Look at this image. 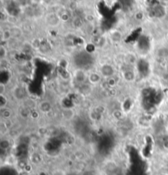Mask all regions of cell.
I'll return each instance as SVG.
<instances>
[{
  "label": "cell",
  "mask_w": 168,
  "mask_h": 175,
  "mask_svg": "<svg viewBox=\"0 0 168 175\" xmlns=\"http://www.w3.org/2000/svg\"><path fill=\"white\" fill-rule=\"evenodd\" d=\"M61 21L60 17L54 13H48L45 17V22L49 26L56 27L59 25V22Z\"/></svg>",
  "instance_id": "obj_1"
},
{
  "label": "cell",
  "mask_w": 168,
  "mask_h": 175,
  "mask_svg": "<svg viewBox=\"0 0 168 175\" xmlns=\"http://www.w3.org/2000/svg\"><path fill=\"white\" fill-rule=\"evenodd\" d=\"M122 33L117 29H112L109 33V38L113 43H121L122 40Z\"/></svg>",
  "instance_id": "obj_2"
},
{
  "label": "cell",
  "mask_w": 168,
  "mask_h": 175,
  "mask_svg": "<svg viewBox=\"0 0 168 175\" xmlns=\"http://www.w3.org/2000/svg\"><path fill=\"white\" fill-rule=\"evenodd\" d=\"M114 68L110 65L106 64L101 68V75L107 78H111L114 75Z\"/></svg>",
  "instance_id": "obj_3"
},
{
  "label": "cell",
  "mask_w": 168,
  "mask_h": 175,
  "mask_svg": "<svg viewBox=\"0 0 168 175\" xmlns=\"http://www.w3.org/2000/svg\"><path fill=\"white\" fill-rule=\"evenodd\" d=\"M52 109H53V106L48 101H44L39 104V110L44 113L49 112Z\"/></svg>",
  "instance_id": "obj_4"
},
{
  "label": "cell",
  "mask_w": 168,
  "mask_h": 175,
  "mask_svg": "<svg viewBox=\"0 0 168 175\" xmlns=\"http://www.w3.org/2000/svg\"><path fill=\"white\" fill-rule=\"evenodd\" d=\"M123 78L126 82H133L135 79V73L132 70H126L123 73Z\"/></svg>",
  "instance_id": "obj_5"
},
{
  "label": "cell",
  "mask_w": 168,
  "mask_h": 175,
  "mask_svg": "<svg viewBox=\"0 0 168 175\" xmlns=\"http://www.w3.org/2000/svg\"><path fill=\"white\" fill-rule=\"evenodd\" d=\"M10 31H11V34H12V36L13 38H21L23 34V31L22 29L18 27V26H16L14 25L13 26L11 29H10Z\"/></svg>",
  "instance_id": "obj_6"
},
{
  "label": "cell",
  "mask_w": 168,
  "mask_h": 175,
  "mask_svg": "<svg viewBox=\"0 0 168 175\" xmlns=\"http://www.w3.org/2000/svg\"><path fill=\"white\" fill-rule=\"evenodd\" d=\"M89 82L92 84H96V83H99L101 80V75L95 73V72H93L90 75H89L88 77Z\"/></svg>",
  "instance_id": "obj_7"
},
{
  "label": "cell",
  "mask_w": 168,
  "mask_h": 175,
  "mask_svg": "<svg viewBox=\"0 0 168 175\" xmlns=\"http://www.w3.org/2000/svg\"><path fill=\"white\" fill-rule=\"evenodd\" d=\"M13 94L14 97L17 98V99H22L25 97V92H24V89L21 87H16L13 90Z\"/></svg>",
  "instance_id": "obj_8"
},
{
  "label": "cell",
  "mask_w": 168,
  "mask_h": 175,
  "mask_svg": "<svg viewBox=\"0 0 168 175\" xmlns=\"http://www.w3.org/2000/svg\"><path fill=\"white\" fill-rule=\"evenodd\" d=\"M75 78L79 83H84L86 80V75L83 71H77L75 74Z\"/></svg>",
  "instance_id": "obj_9"
},
{
  "label": "cell",
  "mask_w": 168,
  "mask_h": 175,
  "mask_svg": "<svg viewBox=\"0 0 168 175\" xmlns=\"http://www.w3.org/2000/svg\"><path fill=\"white\" fill-rule=\"evenodd\" d=\"M75 116V112L71 108L64 109L63 111V116L64 117V119L67 120H71Z\"/></svg>",
  "instance_id": "obj_10"
},
{
  "label": "cell",
  "mask_w": 168,
  "mask_h": 175,
  "mask_svg": "<svg viewBox=\"0 0 168 175\" xmlns=\"http://www.w3.org/2000/svg\"><path fill=\"white\" fill-rule=\"evenodd\" d=\"M1 38H2L3 41H9L13 38L10 29H5V30H4L2 32V34H1Z\"/></svg>",
  "instance_id": "obj_11"
},
{
  "label": "cell",
  "mask_w": 168,
  "mask_h": 175,
  "mask_svg": "<svg viewBox=\"0 0 168 175\" xmlns=\"http://www.w3.org/2000/svg\"><path fill=\"white\" fill-rule=\"evenodd\" d=\"M125 59H126V62L128 63V64H130V65H133L134 63L136 62V57L134 56L133 53H128V54L126 55V57H125Z\"/></svg>",
  "instance_id": "obj_12"
},
{
  "label": "cell",
  "mask_w": 168,
  "mask_h": 175,
  "mask_svg": "<svg viewBox=\"0 0 168 175\" xmlns=\"http://www.w3.org/2000/svg\"><path fill=\"white\" fill-rule=\"evenodd\" d=\"M8 103V99L5 95H0V109L3 111Z\"/></svg>",
  "instance_id": "obj_13"
},
{
  "label": "cell",
  "mask_w": 168,
  "mask_h": 175,
  "mask_svg": "<svg viewBox=\"0 0 168 175\" xmlns=\"http://www.w3.org/2000/svg\"><path fill=\"white\" fill-rule=\"evenodd\" d=\"M72 24L76 28H80L83 25V21L81 20V18L79 17H76L73 18L72 20Z\"/></svg>",
  "instance_id": "obj_14"
},
{
  "label": "cell",
  "mask_w": 168,
  "mask_h": 175,
  "mask_svg": "<svg viewBox=\"0 0 168 175\" xmlns=\"http://www.w3.org/2000/svg\"><path fill=\"white\" fill-rule=\"evenodd\" d=\"M10 146H11V143H10V141L8 139H3L0 142V147H1L2 150H8Z\"/></svg>",
  "instance_id": "obj_15"
},
{
  "label": "cell",
  "mask_w": 168,
  "mask_h": 175,
  "mask_svg": "<svg viewBox=\"0 0 168 175\" xmlns=\"http://www.w3.org/2000/svg\"><path fill=\"white\" fill-rule=\"evenodd\" d=\"M30 45H31V48L33 49L38 50L39 48H40V40L39 38H34L33 40L31 41Z\"/></svg>",
  "instance_id": "obj_16"
},
{
  "label": "cell",
  "mask_w": 168,
  "mask_h": 175,
  "mask_svg": "<svg viewBox=\"0 0 168 175\" xmlns=\"http://www.w3.org/2000/svg\"><path fill=\"white\" fill-rule=\"evenodd\" d=\"M7 55H8V50L4 46L1 45L0 46V58L1 60L7 58Z\"/></svg>",
  "instance_id": "obj_17"
},
{
  "label": "cell",
  "mask_w": 168,
  "mask_h": 175,
  "mask_svg": "<svg viewBox=\"0 0 168 175\" xmlns=\"http://www.w3.org/2000/svg\"><path fill=\"white\" fill-rule=\"evenodd\" d=\"M2 116L4 117L5 120H9L12 116V111L8 109H4L2 111Z\"/></svg>",
  "instance_id": "obj_18"
},
{
  "label": "cell",
  "mask_w": 168,
  "mask_h": 175,
  "mask_svg": "<svg viewBox=\"0 0 168 175\" xmlns=\"http://www.w3.org/2000/svg\"><path fill=\"white\" fill-rule=\"evenodd\" d=\"M106 44V38L103 37V36H102L98 38V46L99 47H103Z\"/></svg>",
  "instance_id": "obj_19"
},
{
  "label": "cell",
  "mask_w": 168,
  "mask_h": 175,
  "mask_svg": "<svg viewBox=\"0 0 168 175\" xmlns=\"http://www.w3.org/2000/svg\"><path fill=\"white\" fill-rule=\"evenodd\" d=\"M32 160L34 161V163H39L40 162V160H41V158H40V155L39 154H34L33 155H32Z\"/></svg>",
  "instance_id": "obj_20"
},
{
  "label": "cell",
  "mask_w": 168,
  "mask_h": 175,
  "mask_svg": "<svg viewBox=\"0 0 168 175\" xmlns=\"http://www.w3.org/2000/svg\"><path fill=\"white\" fill-rule=\"evenodd\" d=\"M6 86L4 83H0V95H5Z\"/></svg>",
  "instance_id": "obj_21"
},
{
  "label": "cell",
  "mask_w": 168,
  "mask_h": 175,
  "mask_svg": "<svg viewBox=\"0 0 168 175\" xmlns=\"http://www.w3.org/2000/svg\"><path fill=\"white\" fill-rule=\"evenodd\" d=\"M29 111L26 110L25 108H22L21 109V112H20V115H21L22 117H27L29 116Z\"/></svg>",
  "instance_id": "obj_22"
},
{
  "label": "cell",
  "mask_w": 168,
  "mask_h": 175,
  "mask_svg": "<svg viewBox=\"0 0 168 175\" xmlns=\"http://www.w3.org/2000/svg\"><path fill=\"white\" fill-rule=\"evenodd\" d=\"M52 175H67V174L62 169H57L52 173Z\"/></svg>",
  "instance_id": "obj_23"
},
{
  "label": "cell",
  "mask_w": 168,
  "mask_h": 175,
  "mask_svg": "<svg viewBox=\"0 0 168 175\" xmlns=\"http://www.w3.org/2000/svg\"><path fill=\"white\" fill-rule=\"evenodd\" d=\"M60 17V19L63 21H67L68 19H69V15L66 13H63L61 16H59Z\"/></svg>",
  "instance_id": "obj_24"
},
{
  "label": "cell",
  "mask_w": 168,
  "mask_h": 175,
  "mask_svg": "<svg viewBox=\"0 0 168 175\" xmlns=\"http://www.w3.org/2000/svg\"><path fill=\"white\" fill-rule=\"evenodd\" d=\"M108 84L109 86H111V87L116 85V81H115V79H114L112 77L108 78Z\"/></svg>",
  "instance_id": "obj_25"
},
{
  "label": "cell",
  "mask_w": 168,
  "mask_h": 175,
  "mask_svg": "<svg viewBox=\"0 0 168 175\" xmlns=\"http://www.w3.org/2000/svg\"><path fill=\"white\" fill-rule=\"evenodd\" d=\"M85 19L88 22H92V21H94V17L93 16L92 14H88V15H86Z\"/></svg>",
  "instance_id": "obj_26"
},
{
  "label": "cell",
  "mask_w": 168,
  "mask_h": 175,
  "mask_svg": "<svg viewBox=\"0 0 168 175\" xmlns=\"http://www.w3.org/2000/svg\"><path fill=\"white\" fill-rule=\"evenodd\" d=\"M117 113V114H113V116L115 118H117V119H122V117H123V114L121 111H115Z\"/></svg>",
  "instance_id": "obj_27"
},
{
  "label": "cell",
  "mask_w": 168,
  "mask_h": 175,
  "mask_svg": "<svg viewBox=\"0 0 168 175\" xmlns=\"http://www.w3.org/2000/svg\"><path fill=\"white\" fill-rule=\"evenodd\" d=\"M69 8L71 10H75L77 8V4H76V2H71L70 4H69Z\"/></svg>",
  "instance_id": "obj_28"
},
{
  "label": "cell",
  "mask_w": 168,
  "mask_h": 175,
  "mask_svg": "<svg viewBox=\"0 0 168 175\" xmlns=\"http://www.w3.org/2000/svg\"><path fill=\"white\" fill-rule=\"evenodd\" d=\"M143 13H138L136 14V19H138V20H142L143 19Z\"/></svg>",
  "instance_id": "obj_29"
},
{
  "label": "cell",
  "mask_w": 168,
  "mask_h": 175,
  "mask_svg": "<svg viewBox=\"0 0 168 175\" xmlns=\"http://www.w3.org/2000/svg\"><path fill=\"white\" fill-rule=\"evenodd\" d=\"M163 147L165 149L168 150V140H167V141H165V142H163Z\"/></svg>",
  "instance_id": "obj_30"
}]
</instances>
